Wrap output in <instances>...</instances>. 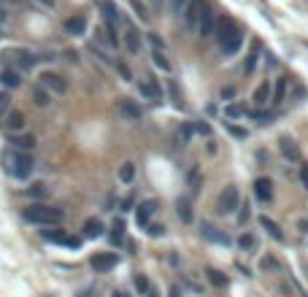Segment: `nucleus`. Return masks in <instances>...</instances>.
Returning <instances> with one entry per match:
<instances>
[{"label": "nucleus", "mask_w": 308, "mask_h": 297, "mask_svg": "<svg viewBox=\"0 0 308 297\" xmlns=\"http://www.w3.org/2000/svg\"><path fill=\"white\" fill-rule=\"evenodd\" d=\"M195 130H198L200 135H211V124H205V122H198L195 124Z\"/></svg>", "instance_id": "nucleus-47"}, {"label": "nucleus", "mask_w": 308, "mask_h": 297, "mask_svg": "<svg viewBox=\"0 0 308 297\" xmlns=\"http://www.w3.org/2000/svg\"><path fill=\"white\" fill-rule=\"evenodd\" d=\"M117 108H119V114H122L127 122H138L141 117H144V111H141V105L138 103H133V100H127V98H119L117 100Z\"/></svg>", "instance_id": "nucleus-6"}, {"label": "nucleus", "mask_w": 308, "mask_h": 297, "mask_svg": "<svg viewBox=\"0 0 308 297\" xmlns=\"http://www.w3.org/2000/svg\"><path fill=\"white\" fill-rule=\"evenodd\" d=\"M8 108H11V98H8L6 92H0V119L8 114Z\"/></svg>", "instance_id": "nucleus-36"}, {"label": "nucleus", "mask_w": 308, "mask_h": 297, "mask_svg": "<svg viewBox=\"0 0 308 297\" xmlns=\"http://www.w3.org/2000/svg\"><path fill=\"white\" fill-rule=\"evenodd\" d=\"M205 276H208V281H211L214 286H227V276H225V273H219V270L208 268V270H205Z\"/></svg>", "instance_id": "nucleus-28"}, {"label": "nucleus", "mask_w": 308, "mask_h": 297, "mask_svg": "<svg viewBox=\"0 0 308 297\" xmlns=\"http://www.w3.org/2000/svg\"><path fill=\"white\" fill-rule=\"evenodd\" d=\"M41 87L52 89V92H65V89H68V81H65L60 73H52V70H46V73H41Z\"/></svg>", "instance_id": "nucleus-10"}, {"label": "nucleus", "mask_w": 308, "mask_h": 297, "mask_svg": "<svg viewBox=\"0 0 308 297\" xmlns=\"http://www.w3.org/2000/svg\"><path fill=\"white\" fill-rule=\"evenodd\" d=\"M189 189H192V195L200 189V173H198V168L189 170Z\"/></svg>", "instance_id": "nucleus-34"}, {"label": "nucleus", "mask_w": 308, "mask_h": 297, "mask_svg": "<svg viewBox=\"0 0 308 297\" xmlns=\"http://www.w3.org/2000/svg\"><path fill=\"white\" fill-rule=\"evenodd\" d=\"M151 59H154V65H157L160 70H170V62H168V57H165L163 52H157V49H154V52H151Z\"/></svg>", "instance_id": "nucleus-31"}, {"label": "nucleus", "mask_w": 308, "mask_h": 297, "mask_svg": "<svg viewBox=\"0 0 308 297\" xmlns=\"http://www.w3.org/2000/svg\"><path fill=\"white\" fill-rule=\"evenodd\" d=\"M124 43H127L130 52H138V49H141V35L135 33L130 24H127V30H124Z\"/></svg>", "instance_id": "nucleus-23"}, {"label": "nucleus", "mask_w": 308, "mask_h": 297, "mask_svg": "<svg viewBox=\"0 0 308 297\" xmlns=\"http://www.w3.org/2000/svg\"><path fill=\"white\" fill-rule=\"evenodd\" d=\"M65 30H68L70 35H84V30H87V17H84V14H76V17L65 19Z\"/></svg>", "instance_id": "nucleus-13"}, {"label": "nucleus", "mask_w": 308, "mask_h": 297, "mask_svg": "<svg viewBox=\"0 0 308 297\" xmlns=\"http://www.w3.org/2000/svg\"><path fill=\"white\" fill-rule=\"evenodd\" d=\"M241 205V195H238V187H233V184H230V187H225L219 192V198H216V211H219V214H235V208H238Z\"/></svg>", "instance_id": "nucleus-3"}, {"label": "nucleus", "mask_w": 308, "mask_h": 297, "mask_svg": "<svg viewBox=\"0 0 308 297\" xmlns=\"http://www.w3.org/2000/svg\"><path fill=\"white\" fill-rule=\"evenodd\" d=\"M241 43H244V33H235L233 38H227V41L222 43V52H225V57H233V54L241 49Z\"/></svg>", "instance_id": "nucleus-17"}, {"label": "nucleus", "mask_w": 308, "mask_h": 297, "mask_svg": "<svg viewBox=\"0 0 308 297\" xmlns=\"http://www.w3.org/2000/svg\"><path fill=\"white\" fill-rule=\"evenodd\" d=\"M117 262H119V257L111 254V251H100V254H95L92 259H89L95 273H108L111 268H117Z\"/></svg>", "instance_id": "nucleus-4"}, {"label": "nucleus", "mask_w": 308, "mask_h": 297, "mask_svg": "<svg viewBox=\"0 0 308 297\" xmlns=\"http://www.w3.org/2000/svg\"><path fill=\"white\" fill-rule=\"evenodd\" d=\"M227 130H230V135H235V138H246V130L238 127V124H227Z\"/></svg>", "instance_id": "nucleus-41"}, {"label": "nucleus", "mask_w": 308, "mask_h": 297, "mask_svg": "<svg viewBox=\"0 0 308 297\" xmlns=\"http://www.w3.org/2000/svg\"><path fill=\"white\" fill-rule=\"evenodd\" d=\"M168 297H181V286L173 284V286H170V295H168Z\"/></svg>", "instance_id": "nucleus-52"}, {"label": "nucleus", "mask_w": 308, "mask_h": 297, "mask_svg": "<svg viewBox=\"0 0 308 297\" xmlns=\"http://www.w3.org/2000/svg\"><path fill=\"white\" fill-rule=\"evenodd\" d=\"M186 3H189V0H170V11H173V14H181Z\"/></svg>", "instance_id": "nucleus-40"}, {"label": "nucleus", "mask_w": 308, "mask_h": 297, "mask_svg": "<svg viewBox=\"0 0 308 297\" xmlns=\"http://www.w3.org/2000/svg\"><path fill=\"white\" fill-rule=\"evenodd\" d=\"M225 114H227V117H244L246 108H244V105H227Z\"/></svg>", "instance_id": "nucleus-39"}, {"label": "nucleus", "mask_w": 308, "mask_h": 297, "mask_svg": "<svg viewBox=\"0 0 308 297\" xmlns=\"http://www.w3.org/2000/svg\"><path fill=\"white\" fill-rule=\"evenodd\" d=\"M14 57H17V62L22 65V68H33L35 65V57L30 52H24V49H19V52H14Z\"/></svg>", "instance_id": "nucleus-27"}, {"label": "nucleus", "mask_w": 308, "mask_h": 297, "mask_svg": "<svg viewBox=\"0 0 308 297\" xmlns=\"http://www.w3.org/2000/svg\"><path fill=\"white\" fill-rule=\"evenodd\" d=\"M149 233H151V235H163V233H165V227H163V224H151Z\"/></svg>", "instance_id": "nucleus-51"}, {"label": "nucleus", "mask_w": 308, "mask_h": 297, "mask_svg": "<svg viewBox=\"0 0 308 297\" xmlns=\"http://www.w3.org/2000/svg\"><path fill=\"white\" fill-rule=\"evenodd\" d=\"M11 143L17 146L19 152H30V149L35 146V138L33 135H22V138H19V135H11Z\"/></svg>", "instance_id": "nucleus-24"}, {"label": "nucleus", "mask_w": 308, "mask_h": 297, "mask_svg": "<svg viewBox=\"0 0 308 297\" xmlns=\"http://www.w3.org/2000/svg\"><path fill=\"white\" fill-rule=\"evenodd\" d=\"M84 235H87V238H100V235H103V221L100 219H87L84 221Z\"/></svg>", "instance_id": "nucleus-21"}, {"label": "nucleus", "mask_w": 308, "mask_h": 297, "mask_svg": "<svg viewBox=\"0 0 308 297\" xmlns=\"http://www.w3.org/2000/svg\"><path fill=\"white\" fill-rule=\"evenodd\" d=\"M284 95H287V79H279V81H276V87H273V98H270V103L279 105L281 100H284Z\"/></svg>", "instance_id": "nucleus-26"}, {"label": "nucleus", "mask_w": 308, "mask_h": 297, "mask_svg": "<svg viewBox=\"0 0 308 297\" xmlns=\"http://www.w3.org/2000/svg\"><path fill=\"white\" fill-rule=\"evenodd\" d=\"M100 11H103V17H105V22H108V27H114V24L119 22V11H117V6H114L111 0H105L103 6H100Z\"/></svg>", "instance_id": "nucleus-20"}, {"label": "nucleus", "mask_w": 308, "mask_h": 297, "mask_svg": "<svg viewBox=\"0 0 308 297\" xmlns=\"http://www.w3.org/2000/svg\"><path fill=\"white\" fill-rule=\"evenodd\" d=\"M130 6L135 8V14H138L141 19H149V11H146V6L141 3V0H130Z\"/></svg>", "instance_id": "nucleus-38"}, {"label": "nucleus", "mask_w": 308, "mask_h": 297, "mask_svg": "<svg viewBox=\"0 0 308 297\" xmlns=\"http://www.w3.org/2000/svg\"><path fill=\"white\" fill-rule=\"evenodd\" d=\"M154 3H163V0H154Z\"/></svg>", "instance_id": "nucleus-56"}, {"label": "nucleus", "mask_w": 308, "mask_h": 297, "mask_svg": "<svg viewBox=\"0 0 308 297\" xmlns=\"http://www.w3.org/2000/svg\"><path fill=\"white\" fill-rule=\"evenodd\" d=\"M111 297H127V295H124V292H114Z\"/></svg>", "instance_id": "nucleus-55"}, {"label": "nucleus", "mask_w": 308, "mask_h": 297, "mask_svg": "<svg viewBox=\"0 0 308 297\" xmlns=\"http://www.w3.org/2000/svg\"><path fill=\"white\" fill-rule=\"evenodd\" d=\"M146 297H160V295H157V292H151V289H149V292H146Z\"/></svg>", "instance_id": "nucleus-54"}, {"label": "nucleus", "mask_w": 308, "mask_h": 297, "mask_svg": "<svg viewBox=\"0 0 308 297\" xmlns=\"http://www.w3.org/2000/svg\"><path fill=\"white\" fill-rule=\"evenodd\" d=\"M168 89H170V95H173V100H176V103H181V98H179V87H176V81H170V84H168Z\"/></svg>", "instance_id": "nucleus-49"}, {"label": "nucleus", "mask_w": 308, "mask_h": 297, "mask_svg": "<svg viewBox=\"0 0 308 297\" xmlns=\"http://www.w3.org/2000/svg\"><path fill=\"white\" fill-rule=\"evenodd\" d=\"M3 168L14 178H27L33 173V157L27 152H6L3 154Z\"/></svg>", "instance_id": "nucleus-1"}, {"label": "nucleus", "mask_w": 308, "mask_h": 297, "mask_svg": "<svg viewBox=\"0 0 308 297\" xmlns=\"http://www.w3.org/2000/svg\"><path fill=\"white\" fill-rule=\"evenodd\" d=\"M260 227H262V230H267V235H270L273 240H279V243L284 240V233H281V227L276 224L273 219H270V216H265V214L260 216Z\"/></svg>", "instance_id": "nucleus-15"}, {"label": "nucleus", "mask_w": 308, "mask_h": 297, "mask_svg": "<svg viewBox=\"0 0 308 297\" xmlns=\"http://www.w3.org/2000/svg\"><path fill=\"white\" fill-rule=\"evenodd\" d=\"M254 195L262 203H270V200H273V184H270V178H257L254 181Z\"/></svg>", "instance_id": "nucleus-12"}, {"label": "nucleus", "mask_w": 308, "mask_h": 297, "mask_svg": "<svg viewBox=\"0 0 308 297\" xmlns=\"http://www.w3.org/2000/svg\"><path fill=\"white\" fill-rule=\"evenodd\" d=\"M33 103L35 105H49V92L46 89H41V87H35L33 89Z\"/></svg>", "instance_id": "nucleus-32"}, {"label": "nucleus", "mask_w": 308, "mask_h": 297, "mask_svg": "<svg viewBox=\"0 0 308 297\" xmlns=\"http://www.w3.org/2000/svg\"><path fill=\"white\" fill-rule=\"evenodd\" d=\"M184 22H186V27H198V22H200V14H203V0H189L184 6Z\"/></svg>", "instance_id": "nucleus-7"}, {"label": "nucleus", "mask_w": 308, "mask_h": 297, "mask_svg": "<svg viewBox=\"0 0 308 297\" xmlns=\"http://www.w3.org/2000/svg\"><path fill=\"white\" fill-rule=\"evenodd\" d=\"M241 214H238V224H246V219H249V203L246 205H238Z\"/></svg>", "instance_id": "nucleus-42"}, {"label": "nucleus", "mask_w": 308, "mask_h": 297, "mask_svg": "<svg viewBox=\"0 0 308 297\" xmlns=\"http://www.w3.org/2000/svg\"><path fill=\"white\" fill-rule=\"evenodd\" d=\"M279 149H281V154H284V159H289V162H303L300 149H297V143L289 138V135H281L279 138Z\"/></svg>", "instance_id": "nucleus-8"}, {"label": "nucleus", "mask_w": 308, "mask_h": 297, "mask_svg": "<svg viewBox=\"0 0 308 297\" xmlns=\"http://www.w3.org/2000/svg\"><path fill=\"white\" fill-rule=\"evenodd\" d=\"M135 289H138L141 292V295H146V292H149L151 289V286H149V278H146V276H135Z\"/></svg>", "instance_id": "nucleus-35"}, {"label": "nucleus", "mask_w": 308, "mask_h": 297, "mask_svg": "<svg viewBox=\"0 0 308 297\" xmlns=\"http://www.w3.org/2000/svg\"><path fill=\"white\" fill-rule=\"evenodd\" d=\"M214 27H216V19H214V11L208 6H203V14H200V22H198V30L203 38H211L214 35Z\"/></svg>", "instance_id": "nucleus-11"}, {"label": "nucleus", "mask_w": 308, "mask_h": 297, "mask_svg": "<svg viewBox=\"0 0 308 297\" xmlns=\"http://www.w3.org/2000/svg\"><path fill=\"white\" fill-rule=\"evenodd\" d=\"M138 89H141V95H146L149 100H160V89L154 87V84H141Z\"/></svg>", "instance_id": "nucleus-33"}, {"label": "nucleus", "mask_w": 308, "mask_h": 297, "mask_svg": "<svg viewBox=\"0 0 308 297\" xmlns=\"http://www.w3.org/2000/svg\"><path fill=\"white\" fill-rule=\"evenodd\" d=\"M154 208H157V203H154V200H146V203H141L138 211H135V219H138V224H149Z\"/></svg>", "instance_id": "nucleus-16"}, {"label": "nucleus", "mask_w": 308, "mask_h": 297, "mask_svg": "<svg viewBox=\"0 0 308 297\" xmlns=\"http://www.w3.org/2000/svg\"><path fill=\"white\" fill-rule=\"evenodd\" d=\"M117 70H119V73H122V79H127V81H130V79H133V73H130V68H127V65H124V62H117Z\"/></svg>", "instance_id": "nucleus-44"}, {"label": "nucleus", "mask_w": 308, "mask_h": 297, "mask_svg": "<svg viewBox=\"0 0 308 297\" xmlns=\"http://www.w3.org/2000/svg\"><path fill=\"white\" fill-rule=\"evenodd\" d=\"M300 181H303V187L308 189V165L300 162Z\"/></svg>", "instance_id": "nucleus-45"}, {"label": "nucleus", "mask_w": 308, "mask_h": 297, "mask_svg": "<svg viewBox=\"0 0 308 297\" xmlns=\"http://www.w3.org/2000/svg\"><path fill=\"white\" fill-rule=\"evenodd\" d=\"M270 98H273V84L262 81L260 87L254 89V98H251V100H254V105H267V100H270Z\"/></svg>", "instance_id": "nucleus-14"}, {"label": "nucleus", "mask_w": 308, "mask_h": 297, "mask_svg": "<svg viewBox=\"0 0 308 297\" xmlns=\"http://www.w3.org/2000/svg\"><path fill=\"white\" fill-rule=\"evenodd\" d=\"M6 130L8 133H19V130H24V114L22 111H11V114H8Z\"/></svg>", "instance_id": "nucleus-19"}, {"label": "nucleus", "mask_w": 308, "mask_h": 297, "mask_svg": "<svg viewBox=\"0 0 308 297\" xmlns=\"http://www.w3.org/2000/svg\"><path fill=\"white\" fill-rule=\"evenodd\" d=\"M235 33H241V27L235 24V19H230V17L219 19V22H216V27H214V35H216V41H219V43H225L227 38H233Z\"/></svg>", "instance_id": "nucleus-5"}, {"label": "nucleus", "mask_w": 308, "mask_h": 297, "mask_svg": "<svg viewBox=\"0 0 308 297\" xmlns=\"http://www.w3.org/2000/svg\"><path fill=\"white\" fill-rule=\"evenodd\" d=\"M30 195H46V189H43V184H33V189H30Z\"/></svg>", "instance_id": "nucleus-50"}, {"label": "nucleus", "mask_w": 308, "mask_h": 297, "mask_svg": "<svg viewBox=\"0 0 308 297\" xmlns=\"http://www.w3.org/2000/svg\"><path fill=\"white\" fill-rule=\"evenodd\" d=\"M24 219L33 221V224H60L62 221V211L38 203V205H27L24 208Z\"/></svg>", "instance_id": "nucleus-2"}, {"label": "nucleus", "mask_w": 308, "mask_h": 297, "mask_svg": "<svg viewBox=\"0 0 308 297\" xmlns=\"http://www.w3.org/2000/svg\"><path fill=\"white\" fill-rule=\"evenodd\" d=\"M38 3H41V6H49V8H52L54 3H57V0H38Z\"/></svg>", "instance_id": "nucleus-53"}, {"label": "nucleus", "mask_w": 308, "mask_h": 297, "mask_svg": "<svg viewBox=\"0 0 308 297\" xmlns=\"http://www.w3.org/2000/svg\"><path fill=\"white\" fill-rule=\"evenodd\" d=\"M200 235H203L205 240H214V243H222V246L230 243V235L222 233L219 227H214V224H208V221H203V224H200Z\"/></svg>", "instance_id": "nucleus-9"}, {"label": "nucleus", "mask_w": 308, "mask_h": 297, "mask_svg": "<svg viewBox=\"0 0 308 297\" xmlns=\"http://www.w3.org/2000/svg\"><path fill=\"white\" fill-rule=\"evenodd\" d=\"M260 268L262 270H279V259H276V257H265L260 262Z\"/></svg>", "instance_id": "nucleus-37"}, {"label": "nucleus", "mask_w": 308, "mask_h": 297, "mask_svg": "<svg viewBox=\"0 0 308 297\" xmlns=\"http://www.w3.org/2000/svg\"><path fill=\"white\" fill-rule=\"evenodd\" d=\"M149 41H151V43H154V49H157V52H163V46H165V43H163V38H160V35L149 33Z\"/></svg>", "instance_id": "nucleus-43"}, {"label": "nucleus", "mask_w": 308, "mask_h": 297, "mask_svg": "<svg viewBox=\"0 0 308 297\" xmlns=\"http://www.w3.org/2000/svg\"><path fill=\"white\" fill-rule=\"evenodd\" d=\"M122 230H124V224H122V221H117V224H114V243L122 240Z\"/></svg>", "instance_id": "nucleus-46"}, {"label": "nucleus", "mask_w": 308, "mask_h": 297, "mask_svg": "<svg viewBox=\"0 0 308 297\" xmlns=\"http://www.w3.org/2000/svg\"><path fill=\"white\" fill-rule=\"evenodd\" d=\"M176 211H179V219L184 221V224H189L192 221V203H189V198H179L176 200Z\"/></svg>", "instance_id": "nucleus-18"}, {"label": "nucleus", "mask_w": 308, "mask_h": 297, "mask_svg": "<svg viewBox=\"0 0 308 297\" xmlns=\"http://www.w3.org/2000/svg\"><path fill=\"white\" fill-rule=\"evenodd\" d=\"M0 81L6 84V87H19V84H22V76H19V70L6 68L3 73H0Z\"/></svg>", "instance_id": "nucleus-22"}, {"label": "nucleus", "mask_w": 308, "mask_h": 297, "mask_svg": "<svg viewBox=\"0 0 308 297\" xmlns=\"http://www.w3.org/2000/svg\"><path fill=\"white\" fill-rule=\"evenodd\" d=\"M238 246H241V249H244V251H251V249H254V246H257V238H254V235H251V233H244V235H241V238H238Z\"/></svg>", "instance_id": "nucleus-30"}, {"label": "nucleus", "mask_w": 308, "mask_h": 297, "mask_svg": "<svg viewBox=\"0 0 308 297\" xmlns=\"http://www.w3.org/2000/svg\"><path fill=\"white\" fill-rule=\"evenodd\" d=\"M235 98V87H225L222 89V100H233Z\"/></svg>", "instance_id": "nucleus-48"}, {"label": "nucleus", "mask_w": 308, "mask_h": 297, "mask_svg": "<svg viewBox=\"0 0 308 297\" xmlns=\"http://www.w3.org/2000/svg\"><path fill=\"white\" fill-rule=\"evenodd\" d=\"M260 52H262V46L254 41V43H251V54L246 57V65H244V70H246V73H251V70L257 68V57H260Z\"/></svg>", "instance_id": "nucleus-25"}, {"label": "nucleus", "mask_w": 308, "mask_h": 297, "mask_svg": "<svg viewBox=\"0 0 308 297\" xmlns=\"http://www.w3.org/2000/svg\"><path fill=\"white\" fill-rule=\"evenodd\" d=\"M119 178H122L124 184H130V181L135 178V165L133 162H124L122 168H119Z\"/></svg>", "instance_id": "nucleus-29"}]
</instances>
